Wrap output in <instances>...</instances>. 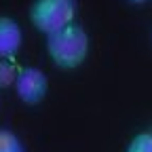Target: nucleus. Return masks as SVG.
<instances>
[{
	"mask_svg": "<svg viewBox=\"0 0 152 152\" xmlns=\"http://www.w3.org/2000/svg\"><path fill=\"white\" fill-rule=\"evenodd\" d=\"M23 42V30L17 19L0 15V59H15Z\"/></svg>",
	"mask_w": 152,
	"mask_h": 152,
	"instance_id": "20e7f679",
	"label": "nucleus"
},
{
	"mask_svg": "<svg viewBox=\"0 0 152 152\" xmlns=\"http://www.w3.org/2000/svg\"><path fill=\"white\" fill-rule=\"evenodd\" d=\"M26 152H28V150H26Z\"/></svg>",
	"mask_w": 152,
	"mask_h": 152,
	"instance_id": "9d476101",
	"label": "nucleus"
},
{
	"mask_svg": "<svg viewBox=\"0 0 152 152\" xmlns=\"http://www.w3.org/2000/svg\"><path fill=\"white\" fill-rule=\"evenodd\" d=\"M125 152H152V131L148 129L135 133L125 146Z\"/></svg>",
	"mask_w": 152,
	"mask_h": 152,
	"instance_id": "423d86ee",
	"label": "nucleus"
},
{
	"mask_svg": "<svg viewBox=\"0 0 152 152\" xmlns=\"http://www.w3.org/2000/svg\"><path fill=\"white\" fill-rule=\"evenodd\" d=\"M45 38H47V42H45L47 55L55 68H59L64 72H72L87 61L89 49H91V38L80 23H72Z\"/></svg>",
	"mask_w": 152,
	"mask_h": 152,
	"instance_id": "f257e3e1",
	"label": "nucleus"
},
{
	"mask_svg": "<svg viewBox=\"0 0 152 152\" xmlns=\"http://www.w3.org/2000/svg\"><path fill=\"white\" fill-rule=\"evenodd\" d=\"M150 131H152V129H150Z\"/></svg>",
	"mask_w": 152,
	"mask_h": 152,
	"instance_id": "1a4fd4ad",
	"label": "nucleus"
},
{
	"mask_svg": "<svg viewBox=\"0 0 152 152\" xmlns=\"http://www.w3.org/2000/svg\"><path fill=\"white\" fill-rule=\"evenodd\" d=\"M19 68L15 66V59H0V89L13 87L17 80Z\"/></svg>",
	"mask_w": 152,
	"mask_h": 152,
	"instance_id": "0eeeda50",
	"label": "nucleus"
},
{
	"mask_svg": "<svg viewBox=\"0 0 152 152\" xmlns=\"http://www.w3.org/2000/svg\"><path fill=\"white\" fill-rule=\"evenodd\" d=\"M17 99L26 106H38L49 91V78L47 74L36 66H23L17 72V80L13 85Z\"/></svg>",
	"mask_w": 152,
	"mask_h": 152,
	"instance_id": "7ed1b4c3",
	"label": "nucleus"
},
{
	"mask_svg": "<svg viewBox=\"0 0 152 152\" xmlns=\"http://www.w3.org/2000/svg\"><path fill=\"white\" fill-rule=\"evenodd\" d=\"M78 0H34L30 4V23L45 36L76 23Z\"/></svg>",
	"mask_w": 152,
	"mask_h": 152,
	"instance_id": "f03ea898",
	"label": "nucleus"
},
{
	"mask_svg": "<svg viewBox=\"0 0 152 152\" xmlns=\"http://www.w3.org/2000/svg\"><path fill=\"white\" fill-rule=\"evenodd\" d=\"M127 2H131V4H146L148 0H127Z\"/></svg>",
	"mask_w": 152,
	"mask_h": 152,
	"instance_id": "6e6552de",
	"label": "nucleus"
},
{
	"mask_svg": "<svg viewBox=\"0 0 152 152\" xmlns=\"http://www.w3.org/2000/svg\"><path fill=\"white\" fill-rule=\"evenodd\" d=\"M0 152H26V144L13 129L0 127Z\"/></svg>",
	"mask_w": 152,
	"mask_h": 152,
	"instance_id": "39448f33",
	"label": "nucleus"
}]
</instances>
